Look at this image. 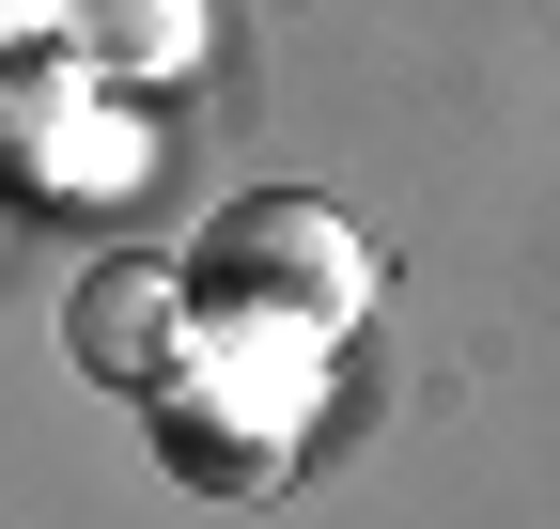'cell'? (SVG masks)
<instances>
[{
    "label": "cell",
    "instance_id": "6da1fadb",
    "mask_svg": "<svg viewBox=\"0 0 560 529\" xmlns=\"http://www.w3.org/2000/svg\"><path fill=\"white\" fill-rule=\"evenodd\" d=\"M202 311L219 327H296V343H327V327L374 311V249L342 234L327 203H296V187H249V203L202 234Z\"/></svg>",
    "mask_w": 560,
    "mask_h": 529
},
{
    "label": "cell",
    "instance_id": "7a4b0ae2",
    "mask_svg": "<svg viewBox=\"0 0 560 529\" xmlns=\"http://www.w3.org/2000/svg\"><path fill=\"white\" fill-rule=\"evenodd\" d=\"M187 311H202L187 264L109 249V264H79V296H62V358L94 389H187Z\"/></svg>",
    "mask_w": 560,
    "mask_h": 529
},
{
    "label": "cell",
    "instance_id": "3957f363",
    "mask_svg": "<svg viewBox=\"0 0 560 529\" xmlns=\"http://www.w3.org/2000/svg\"><path fill=\"white\" fill-rule=\"evenodd\" d=\"M79 32L109 62H156V79H187L202 62V0H79Z\"/></svg>",
    "mask_w": 560,
    "mask_h": 529
}]
</instances>
